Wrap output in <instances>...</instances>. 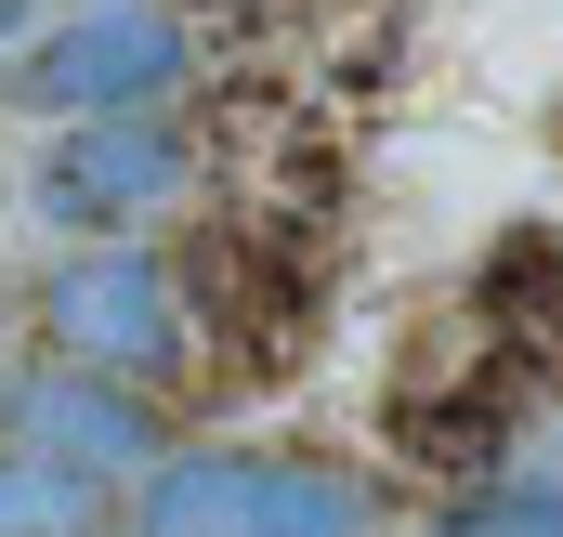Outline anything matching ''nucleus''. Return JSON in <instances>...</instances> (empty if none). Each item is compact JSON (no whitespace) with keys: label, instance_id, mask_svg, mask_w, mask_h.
Here are the masks:
<instances>
[{"label":"nucleus","instance_id":"1","mask_svg":"<svg viewBox=\"0 0 563 537\" xmlns=\"http://www.w3.org/2000/svg\"><path fill=\"white\" fill-rule=\"evenodd\" d=\"M132 537H380V485L288 446H170L132 485Z\"/></svg>","mask_w":563,"mask_h":537},{"label":"nucleus","instance_id":"2","mask_svg":"<svg viewBox=\"0 0 563 537\" xmlns=\"http://www.w3.org/2000/svg\"><path fill=\"white\" fill-rule=\"evenodd\" d=\"M40 341L66 368H106V381H184L197 368V302H184V263H157L144 237H92L40 275Z\"/></svg>","mask_w":563,"mask_h":537},{"label":"nucleus","instance_id":"3","mask_svg":"<svg viewBox=\"0 0 563 537\" xmlns=\"http://www.w3.org/2000/svg\"><path fill=\"white\" fill-rule=\"evenodd\" d=\"M197 79V26L184 0H79L66 26H40L13 53V106L40 119H119V106H170Z\"/></svg>","mask_w":563,"mask_h":537},{"label":"nucleus","instance_id":"4","mask_svg":"<svg viewBox=\"0 0 563 537\" xmlns=\"http://www.w3.org/2000/svg\"><path fill=\"white\" fill-rule=\"evenodd\" d=\"M184 197H197V132H184L170 106L53 119L40 184H26V210H40V223H66V237H132V223L184 210Z\"/></svg>","mask_w":563,"mask_h":537},{"label":"nucleus","instance_id":"5","mask_svg":"<svg viewBox=\"0 0 563 537\" xmlns=\"http://www.w3.org/2000/svg\"><path fill=\"white\" fill-rule=\"evenodd\" d=\"M13 432L26 446H53V459H79L92 485H144L157 459H170V419L144 406V381H106V368H40V381H13Z\"/></svg>","mask_w":563,"mask_h":537},{"label":"nucleus","instance_id":"6","mask_svg":"<svg viewBox=\"0 0 563 537\" xmlns=\"http://www.w3.org/2000/svg\"><path fill=\"white\" fill-rule=\"evenodd\" d=\"M511 381H551V368H538V354H498L485 381H432V394H394V406H380L394 459H420V472H498V459H511V432H525Z\"/></svg>","mask_w":563,"mask_h":537},{"label":"nucleus","instance_id":"7","mask_svg":"<svg viewBox=\"0 0 563 537\" xmlns=\"http://www.w3.org/2000/svg\"><path fill=\"white\" fill-rule=\"evenodd\" d=\"M184 302H197V328H236L250 354H288V341H301V275H288L263 237H236V223L184 237Z\"/></svg>","mask_w":563,"mask_h":537},{"label":"nucleus","instance_id":"8","mask_svg":"<svg viewBox=\"0 0 563 537\" xmlns=\"http://www.w3.org/2000/svg\"><path fill=\"white\" fill-rule=\"evenodd\" d=\"M472 288H485V328H498L511 354L563 368V237H551V223H511V237H485Z\"/></svg>","mask_w":563,"mask_h":537},{"label":"nucleus","instance_id":"9","mask_svg":"<svg viewBox=\"0 0 563 537\" xmlns=\"http://www.w3.org/2000/svg\"><path fill=\"white\" fill-rule=\"evenodd\" d=\"M106 498H119V485H92L79 459L0 432V537H106Z\"/></svg>","mask_w":563,"mask_h":537},{"label":"nucleus","instance_id":"10","mask_svg":"<svg viewBox=\"0 0 563 537\" xmlns=\"http://www.w3.org/2000/svg\"><path fill=\"white\" fill-rule=\"evenodd\" d=\"M432 537H563V485H472L459 512H432Z\"/></svg>","mask_w":563,"mask_h":537},{"label":"nucleus","instance_id":"11","mask_svg":"<svg viewBox=\"0 0 563 537\" xmlns=\"http://www.w3.org/2000/svg\"><path fill=\"white\" fill-rule=\"evenodd\" d=\"M538 485H563V419H538Z\"/></svg>","mask_w":563,"mask_h":537},{"label":"nucleus","instance_id":"12","mask_svg":"<svg viewBox=\"0 0 563 537\" xmlns=\"http://www.w3.org/2000/svg\"><path fill=\"white\" fill-rule=\"evenodd\" d=\"M0 53H26V0H0Z\"/></svg>","mask_w":563,"mask_h":537},{"label":"nucleus","instance_id":"13","mask_svg":"<svg viewBox=\"0 0 563 537\" xmlns=\"http://www.w3.org/2000/svg\"><path fill=\"white\" fill-rule=\"evenodd\" d=\"M0 432H13V381H0Z\"/></svg>","mask_w":563,"mask_h":537}]
</instances>
